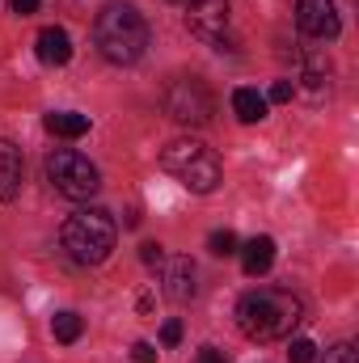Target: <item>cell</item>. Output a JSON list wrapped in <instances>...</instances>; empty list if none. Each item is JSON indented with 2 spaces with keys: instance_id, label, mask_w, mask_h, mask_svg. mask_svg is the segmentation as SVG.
Wrapping results in <instances>:
<instances>
[{
  "instance_id": "d6986e66",
  "label": "cell",
  "mask_w": 359,
  "mask_h": 363,
  "mask_svg": "<svg viewBox=\"0 0 359 363\" xmlns=\"http://www.w3.org/2000/svg\"><path fill=\"white\" fill-rule=\"evenodd\" d=\"M161 258H165V250H161L157 241H144V245H140V262H144V267H161Z\"/></svg>"
},
{
  "instance_id": "8992f818",
  "label": "cell",
  "mask_w": 359,
  "mask_h": 363,
  "mask_svg": "<svg viewBox=\"0 0 359 363\" xmlns=\"http://www.w3.org/2000/svg\"><path fill=\"white\" fill-rule=\"evenodd\" d=\"M165 114L182 127H207L216 114V97L199 77H182L165 89Z\"/></svg>"
},
{
  "instance_id": "7402d4cb",
  "label": "cell",
  "mask_w": 359,
  "mask_h": 363,
  "mask_svg": "<svg viewBox=\"0 0 359 363\" xmlns=\"http://www.w3.org/2000/svg\"><path fill=\"white\" fill-rule=\"evenodd\" d=\"M161 342H165V347H178L182 342V321H165V325H161Z\"/></svg>"
},
{
  "instance_id": "5bb4252c",
  "label": "cell",
  "mask_w": 359,
  "mask_h": 363,
  "mask_svg": "<svg viewBox=\"0 0 359 363\" xmlns=\"http://www.w3.org/2000/svg\"><path fill=\"white\" fill-rule=\"evenodd\" d=\"M267 106L270 101L258 89H237L233 93V114H237L241 123H263V118H267Z\"/></svg>"
},
{
  "instance_id": "9c48e42d",
  "label": "cell",
  "mask_w": 359,
  "mask_h": 363,
  "mask_svg": "<svg viewBox=\"0 0 359 363\" xmlns=\"http://www.w3.org/2000/svg\"><path fill=\"white\" fill-rule=\"evenodd\" d=\"M161 291H165V300H174V304L194 300V262H190L186 254L161 258Z\"/></svg>"
},
{
  "instance_id": "9a60e30c",
  "label": "cell",
  "mask_w": 359,
  "mask_h": 363,
  "mask_svg": "<svg viewBox=\"0 0 359 363\" xmlns=\"http://www.w3.org/2000/svg\"><path fill=\"white\" fill-rule=\"evenodd\" d=\"M51 334H55V342L72 347V342L85 334V321H81L77 313H55V317H51Z\"/></svg>"
},
{
  "instance_id": "2e32d148",
  "label": "cell",
  "mask_w": 359,
  "mask_h": 363,
  "mask_svg": "<svg viewBox=\"0 0 359 363\" xmlns=\"http://www.w3.org/2000/svg\"><path fill=\"white\" fill-rule=\"evenodd\" d=\"M237 245H241V241H237V233H233V228H216V233H211V241H207V250H211L216 258L237 254Z\"/></svg>"
},
{
  "instance_id": "4fadbf2b",
  "label": "cell",
  "mask_w": 359,
  "mask_h": 363,
  "mask_svg": "<svg viewBox=\"0 0 359 363\" xmlns=\"http://www.w3.org/2000/svg\"><path fill=\"white\" fill-rule=\"evenodd\" d=\"M43 127H47L51 135H60V140H81V135L89 131V118H85V114H68V110H60V114H47Z\"/></svg>"
},
{
  "instance_id": "d4e9b609",
  "label": "cell",
  "mask_w": 359,
  "mask_h": 363,
  "mask_svg": "<svg viewBox=\"0 0 359 363\" xmlns=\"http://www.w3.org/2000/svg\"><path fill=\"white\" fill-rule=\"evenodd\" d=\"M170 4H182V9H186V4H190V0H170Z\"/></svg>"
},
{
  "instance_id": "603a6c76",
  "label": "cell",
  "mask_w": 359,
  "mask_h": 363,
  "mask_svg": "<svg viewBox=\"0 0 359 363\" xmlns=\"http://www.w3.org/2000/svg\"><path fill=\"white\" fill-rule=\"evenodd\" d=\"M194 363H224V351H216V347H203V351L194 355Z\"/></svg>"
},
{
  "instance_id": "5b68a950",
  "label": "cell",
  "mask_w": 359,
  "mask_h": 363,
  "mask_svg": "<svg viewBox=\"0 0 359 363\" xmlns=\"http://www.w3.org/2000/svg\"><path fill=\"white\" fill-rule=\"evenodd\" d=\"M47 178L51 186L64 194V199H93L97 194V186H101V174H97V165H93L89 157H81L77 148H55L51 157H47Z\"/></svg>"
},
{
  "instance_id": "3957f363",
  "label": "cell",
  "mask_w": 359,
  "mask_h": 363,
  "mask_svg": "<svg viewBox=\"0 0 359 363\" xmlns=\"http://www.w3.org/2000/svg\"><path fill=\"white\" fill-rule=\"evenodd\" d=\"M114 237H118V228H114V220H110L101 207H81V211H72V216L64 220V233H60L68 258L81 262V267H101V262L114 254Z\"/></svg>"
},
{
  "instance_id": "ffe728a7",
  "label": "cell",
  "mask_w": 359,
  "mask_h": 363,
  "mask_svg": "<svg viewBox=\"0 0 359 363\" xmlns=\"http://www.w3.org/2000/svg\"><path fill=\"white\" fill-rule=\"evenodd\" d=\"M292 93H296V85L292 81H275L267 93V101H275V106H283V101H292Z\"/></svg>"
},
{
  "instance_id": "8fae6325",
  "label": "cell",
  "mask_w": 359,
  "mask_h": 363,
  "mask_svg": "<svg viewBox=\"0 0 359 363\" xmlns=\"http://www.w3.org/2000/svg\"><path fill=\"white\" fill-rule=\"evenodd\" d=\"M17 190H21V152L9 140H0V203H13Z\"/></svg>"
},
{
  "instance_id": "7c38bea8",
  "label": "cell",
  "mask_w": 359,
  "mask_h": 363,
  "mask_svg": "<svg viewBox=\"0 0 359 363\" xmlns=\"http://www.w3.org/2000/svg\"><path fill=\"white\" fill-rule=\"evenodd\" d=\"M237 254H241L245 274H254V279H258V274H267L270 262H275V241H270V237H250Z\"/></svg>"
},
{
  "instance_id": "52a82bcc",
  "label": "cell",
  "mask_w": 359,
  "mask_h": 363,
  "mask_svg": "<svg viewBox=\"0 0 359 363\" xmlns=\"http://www.w3.org/2000/svg\"><path fill=\"white\" fill-rule=\"evenodd\" d=\"M296 26H300V34L321 38V43H334L343 30L334 0H296Z\"/></svg>"
},
{
  "instance_id": "44dd1931",
  "label": "cell",
  "mask_w": 359,
  "mask_h": 363,
  "mask_svg": "<svg viewBox=\"0 0 359 363\" xmlns=\"http://www.w3.org/2000/svg\"><path fill=\"white\" fill-rule=\"evenodd\" d=\"M131 363H157V347L153 342H136L131 347Z\"/></svg>"
},
{
  "instance_id": "e0dca14e",
  "label": "cell",
  "mask_w": 359,
  "mask_h": 363,
  "mask_svg": "<svg viewBox=\"0 0 359 363\" xmlns=\"http://www.w3.org/2000/svg\"><path fill=\"white\" fill-rule=\"evenodd\" d=\"M287 355H292V363H313V359H317V347H313L309 338H292Z\"/></svg>"
},
{
  "instance_id": "ac0fdd59",
  "label": "cell",
  "mask_w": 359,
  "mask_h": 363,
  "mask_svg": "<svg viewBox=\"0 0 359 363\" xmlns=\"http://www.w3.org/2000/svg\"><path fill=\"white\" fill-rule=\"evenodd\" d=\"M321 363H359V355H355L351 342H338V347H330V351L321 355Z\"/></svg>"
},
{
  "instance_id": "ba28073f",
  "label": "cell",
  "mask_w": 359,
  "mask_h": 363,
  "mask_svg": "<svg viewBox=\"0 0 359 363\" xmlns=\"http://www.w3.org/2000/svg\"><path fill=\"white\" fill-rule=\"evenodd\" d=\"M186 26L203 43H224L228 30V0H190L186 4Z\"/></svg>"
},
{
  "instance_id": "6da1fadb",
  "label": "cell",
  "mask_w": 359,
  "mask_h": 363,
  "mask_svg": "<svg viewBox=\"0 0 359 363\" xmlns=\"http://www.w3.org/2000/svg\"><path fill=\"white\" fill-rule=\"evenodd\" d=\"M304 321V300L283 287H258L237 300V330L250 342H279Z\"/></svg>"
},
{
  "instance_id": "277c9868",
  "label": "cell",
  "mask_w": 359,
  "mask_h": 363,
  "mask_svg": "<svg viewBox=\"0 0 359 363\" xmlns=\"http://www.w3.org/2000/svg\"><path fill=\"white\" fill-rule=\"evenodd\" d=\"M161 169L174 174V178H178L186 190H194V194H211V190L220 186V178H224L220 157H216L207 144H199V140H174V144H165Z\"/></svg>"
},
{
  "instance_id": "7a4b0ae2",
  "label": "cell",
  "mask_w": 359,
  "mask_h": 363,
  "mask_svg": "<svg viewBox=\"0 0 359 363\" xmlns=\"http://www.w3.org/2000/svg\"><path fill=\"white\" fill-rule=\"evenodd\" d=\"M93 43H97V51H101V60H110V64H118V68L140 64L144 51H148V21L140 17L136 4L114 0V4H106V9L97 13V21H93Z\"/></svg>"
},
{
  "instance_id": "cb8c5ba5",
  "label": "cell",
  "mask_w": 359,
  "mask_h": 363,
  "mask_svg": "<svg viewBox=\"0 0 359 363\" xmlns=\"http://www.w3.org/2000/svg\"><path fill=\"white\" fill-rule=\"evenodd\" d=\"M38 4H43V0H13V13L30 17V13H38Z\"/></svg>"
},
{
  "instance_id": "30bf717a",
  "label": "cell",
  "mask_w": 359,
  "mask_h": 363,
  "mask_svg": "<svg viewBox=\"0 0 359 363\" xmlns=\"http://www.w3.org/2000/svg\"><path fill=\"white\" fill-rule=\"evenodd\" d=\"M34 51H38V60H43L47 68H64V64L72 60V38H68V30L47 26V30H38Z\"/></svg>"
}]
</instances>
